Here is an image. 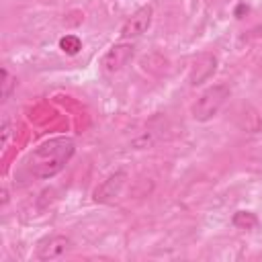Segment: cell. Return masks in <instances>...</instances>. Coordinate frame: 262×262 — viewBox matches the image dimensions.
I'll return each mask as SVG.
<instances>
[{
    "label": "cell",
    "mask_w": 262,
    "mask_h": 262,
    "mask_svg": "<svg viewBox=\"0 0 262 262\" xmlns=\"http://www.w3.org/2000/svg\"><path fill=\"white\" fill-rule=\"evenodd\" d=\"M59 49L63 53H68V55H76L82 49V41L76 35H66V37L59 39Z\"/></svg>",
    "instance_id": "9"
},
{
    "label": "cell",
    "mask_w": 262,
    "mask_h": 262,
    "mask_svg": "<svg viewBox=\"0 0 262 262\" xmlns=\"http://www.w3.org/2000/svg\"><path fill=\"white\" fill-rule=\"evenodd\" d=\"M231 223H233L235 227H239V229H252V227L258 225V217H256L254 213H250V211H237V213L233 215Z\"/></svg>",
    "instance_id": "8"
},
{
    "label": "cell",
    "mask_w": 262,
    "mask_h": 262,
    "mask_svg": "<svg viewBox=\"0 0 262 262\" xmlns=\"http://www.w3.org/2000/svg\"><path fill=\"white\" fill-rule=\"evenodd\" d=\"M70 248H72V239L68 235L53 233V235L43 237L37 244L35 256H37V260H55V258H61L66 252H70Z\"/></svg>",
    "instance_id": "5"
},
{
    "label": "cell",
    "mask_w": 262,
    "mask_h": 262,
    "mask_svg": "<svg viewBox=\"0 0 262 262\" xmlns=\"http://www.w3.org/2000/svg\"><path fill=\"white\" fill-rule=\"evenodd\" d=\"M125 184H127V172L125 170H117L106 180H102V184L94 190V201L96 203H111V201H115L117 196H121Z\"/></svg>",
    "instance_id": "6"
},
{
    "label": "cell",
    "mask_w": 262,
    "mask_h": 262,
    "mask_svg": "<svg viewBox=\"0 0 262 262\" xmlns=\"http://www.w3.org/2000/svg\"><path fill=\"white\" fill-rule=\"evenodd\" d=\"M10 137H12V123H10V117L4 113L2 115V125H0V145H2V149L8 147Z\"/></svg>",
    "instance_id": "11"
},
{
    "label": "cell",
    "mask_w": 262,
    "mask_h": 262,
    "mask_svg": "<svg viewBox=\"0 0 262 262\" xmlns=\"http://www.w3.org/2000/svg\"><path fill=\"white\" fill-rule=\"evenodd\" d=\"M217 70V57L213 53H201L194 61H192V68H190V74H188V82L190 86H199L203 82H207Z\"/></svg>",
    "instance_id": "7"
},
{
    "label": "cell",
    "mask_w": 262,
    "mask_h": 262,
    "mask_svg": "<svg viewBox=\"0 0 262 262\" xmlns=\"http://www.w3.org/2000/svg\"><path fill=\"white\" fill-rule=\"evenodd\" d=\"M231 90L227 84H213L207 90L201 92V96L192 102L190 106V115L194 121L199 123H207L211 121L215 115H219V111L223 108V104L229 100Z\"/></svg>",
    "instance_id": "2"
},
{
    "label": "cell",
    "mask_w": 262,
    "mask_h": 262,
    "mask_svg": "<svg viewBox=\"0 0 262 262\" xmlns=\"http://www.w3.org/2000/svg\"><path fill=\"white\" fill-rule=\"evenodd\" d=\"M76 154V143L72 137H51L43 143H39L37 147H33L27 158H25V170L29 172V176L39 178V180H47L53 178L55 174H59L66 164L72 160V156Z\"/></svg>",
    "instance_id": "1"
},
{
    "label": "cell",
    "mask_w": 262,
    "mask_h": 262,
    "mask_svg": "<svg viewBox=\"0 0 262 262\" xmlns=\"http://www.w3.org/2000/svg\"><path fill=\"white\" fill-rule=\"evenodd\" d=\"M14 88H16V78L8 72V68H2V92H0L2 100H8Z\"/></svg>",
    "instance_id": "10"
},
{
    "label": "cell",
    "mask_w": 262,
    "mask_h": 262,
    "mask_svg": "<svg viewBox=\"0 0 262 262\" xmlns=\"http://www.w3.org/2000/svg\"><path fill=\"white\" fill-rule=\"evenodd\" d=\"M133 55H135V45L133 43H127V41L115 43L100 57V68H102L104 74H117L133 59Z\"/></svg>",
    "instance_id": "3"
},
{
    "label": "cell",
    "mask_w": 262,
    "mask_h": 262,
    "mask_svg": "<svg viewBox=\"0 0 262 262\" xmlns=\"http://www.w3.org/2000/svg\"><path fill=\"white\" fill-rule=\"evenodd\" d=\"M151 18H154V6L151 4H145V6H139L127 20L125 25L121 27V39H135V37H141L143 33H147V29L151 27Z\"/></svg>",
    "instance_id": "4"
},
{
    "label": "cell",
    "mask_w": 262,
    "mask_h": 262,
    "mask_svg": "<svg viewBox=\"0 0 262 262\" xmlns=\"http://www.w3.org/2000/svg\"><path fill=\"white\" fill-rule=\"evenodd\" d=\"M256 70H258V74H260V76H262V57H260V59H258V66H256Z\"/></svg>",
    "instance_id": "12"
}]
</instances>
